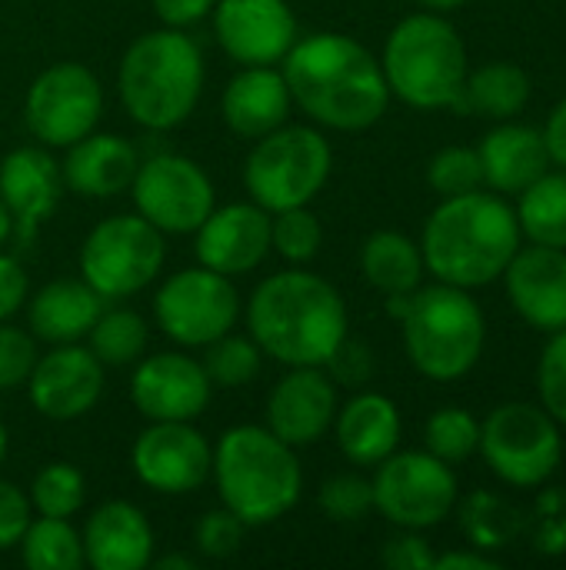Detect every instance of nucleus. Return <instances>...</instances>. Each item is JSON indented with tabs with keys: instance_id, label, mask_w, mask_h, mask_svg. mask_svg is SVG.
Here are the masks:
<instances>
[{
	"instance_id": "8fccbe9b",
	"label": "nucleus",
	"mask_w": 566,
	"mask_h": 570,
	"mask_svg": "<svg viewBox=\"0 0 566 570\" xmlns=\"http://www.w3.org/2000/svg\"><path fill=\"white\" fill-rule=\"evenodd\" d=\"M544 144H547L550 160L566 170V100H560L557 110L550 114V120L544 127Z\"/></svg>"
},
{
	"instance_id": "58836bf2",
	"label": "nucleus",
	"mask_w": 566,
	"mask_h": 570,
	"mask_svg": "<svg viewBox=\"0 0 566 570\" xmlns=\"http://www.w3.org/2000/svg\"><path fill=\"white\" fill-rule=\"evenodd\" d=\"M427 180L440 197H460L470 190H480L484 184V167H480V154L470 147H444L430 167H427Z\"/></svg>"
},
{
	"instance_id": "20e7f679",
	"label": "nucleus",
	"mask_w": 566,
	"mask_h": 570,
	"mask_svg": "<svg viewBox=\"0 0 566 570\" xmlns=\"http://www.w3.org/2000/svg\"><path fill=\"white\" fill-rule=\"evenodd\" d=\"M123 110L143 130L180 127L203 94L200 47L173 27L137 37L117 73Z\"/></svg>"
},
{
	"instance_id": "f704fd0d",
	"label": "nucleus",
	"mask_w": 566,
	"mask_h": 570,
	"mask_svg": "<svg viewBox=\"0 0 566 570\" xmlns=\"http://www.w3.org/2000/svg\"><path fill=\"white\" fill-rule=\"evenodd\" d=\"M87 501V481L73 464H47L30 484V508L40 518H73Z\"/></svg>"
},
{
	"instance_id": "412c9836",
	"label": "nucleus",
	"mask_w": 566,
	"mask_h": 570,
	"mask_svg": "<svg viewBox=\"0 0 566 570\" xmlns=\"http://www.w3.org/2000/svg\"><path fill=\"white\" fill-rule=\"evenodd\" d=\"M514 311L537 331L566 327V250L534 244L517 250L504 271Z\"/></svg>"
},
{
	"instance_id": "ddd939ff",
	"label": "nucleus",
	"mask_w": 566,
	"mask_h": 570,
	"mask_svg": "<svg viewBox=\"0 0 566 570\" xmlns=\"http://www.w3.org/2000/svg\"><path fill=\"white\" fill-rule=\"evenodd\" d=\"M103 114V87L83 63L47 67L27 90L23 120L43 147H70L93 134Z\"/></svg>"
},
{
	"instance_id": "9b49d317",
	"label": "nucleus",
	"mask_w": 566,
	"mask_h": 570,
	"mask_svg": "<svg viewBox=\"0 0 566 570\" xmlns=\"http://www.w3.org/2000/svg\"><path fill=\"white\" fill-rule=\"evenodd\" d=\"M374 508L404 531H424L440 524L457 504V478L450 464L430 451L390 454L377 464Z\"/></svg>"
},
{
	"instance_id": "c85d7f7f",
	"label": "nucleus",
	"mask_w": 566,
	"mask_h": 570,
	"mask_svg": "<svg viewBox=\"0 0 566 570\" xmlns=\"http://www.w3.org/2000/svg\"><path fill=\"white\" fill-rule=\"evenodd\" d=\"M360 267L370 287L380 294H414L424 281V254L420 247L397 234V230H377L360 254Z\"/></svg>"
},
{
	"instance_id": "5701e85b",
	"label": "nucleus",
	"mask_w": 566,
	"mask_h": 570,
	"mask_svg": "<svg viewBox=\"0 0 566 570\" xmlns=\"http://www.w3.org/2000/svg\"><path fill=\"white\" fill-rule=\"evenodd\" d=\"M83 561L93 570H143L153 561V531L130 501L100 504L83 528Z\"/></svg>"
},
{
	"instance_id": "79ce46f5",
	"label": "nucleus",
	"mask_w": 566,
	"mask_h": 570,
	"mask_svg": "<svg viewBox=\"0 0 566 570\" xmlns=\"http://www.w3.org/2000/svg\"><path fill=\"white\" fill-rule=\"evenodd\" d=\"M37 341L33 334L0 321V394L17 391L27 384L33 364H37Z\"/></svg>"
},
{
	"instance_id": "aec40b11",
	"label": "nucleus",
	"mask_w": 566,
	"mask_h": 570,
	"mask_svg": "<svg viewBox=\"0 0 566 570\" xmlns=\"http://www.w3.org/2000/svg\"><path fill=\"white\" fill-rule=\"evenodd\" d=\"M267 428L290 448L317 444L337 417V387L320 367H290L267 397Z\"/></svg>"
},
{
	"instance_id": "423d86ee",
	"label": "nucleus",
	"mask_w": 566,
	"mask_h": 570,
	"mask_svg": "<svg viewBox=\"0 0 566 570\" xmlns=\"http://www.w3.org/2000/svg\"><path fill=\"white\" fill-rule=\"evenodd\" d=\"M380 67L390 94L417 110L454 107L467 83L464 40L437 13L404 17L387 37Z\"/></svg>"
},
{
	"instance_id": "4c0bfd02",
	"label": "nucleus",
	"mask_w": 566,
	"mask_h": 570,
	"mask_svg": "<svg viewBox=\"0 0 566 570\" xmlns=\"http://www.w3.org/2000/svg\"><path fill=\"white\" fill-rule=\"evenodd\" d=\"M517 514L504 504V501H497V498H490V494H477V498H470L467 504H464V531H467V538L477 544V548H484V551H497V548H507V541L514 538V531H517V521H514Z\"/></svg>"
},
{
	"instance_id": "1a4fd4ad",
	"label": "nucleus",
	"mask_w": 566,
	"mask_h": 570,
	"mask_svg": "<svg viewBox=\"0 0 566 570\" xmlns=\"http://www.w3.org/2000/svg\"><path fill=\"white\" fill-rule=\"evenodd\" d=\"M163 234L140 214L100 220L80 247V274L103 301H123L157 281L163 271Z\"/></svg>"
},
{
	"instance_id": "7ed1b4c3",
	"label": "nucleus",
	"mask_w": 566,
	"mask_h": 570,
	"mask_svg": "<svg viewBox=\"0 0 566 570\" xmlns=\"http://www.w3.org/2000/svg\"><path fill=\"white\" fill-rule=\"evenodd\" d=\"M520 250L517 210L507 200L470 190L444 197V204L424 224V267L440 281L464 291L487 287L504 277L510 257Z\"/></svg>"
},
{
	"instance_id": "393cba45",
	"label": "nucleus",
	"mask_w": 566,
	"mask_h": 570,
	"mask_svg": "<svg viewBox=\"0 0 566 570\" xmlns=\"http://www.w3.org/2000/svg\"><path fill=\"white\" fill-rule=\"evenodd\" d=\"M294 107L290 87L280 70L274 67H244L224 87V120L237 137L260 140L264 134L287 124Z\"/></svg>"
},
{
	"instance_id": "473e14b6",
	"label": "nucleus",
	"mask_w": 566,
	"mask_h": 570,
	"mask_svg": "<svg viewBox=\"0 0 566 570\" xmlns=\"http://www.w3.org/2000/svg\"><path fill=\"white\" fill-rule=\"evenodd\" d=\"M87 337H90V351L103 367H127L147 351L150 334H147V321L137 311L113 307L97 317Z\"/></svg>"
},
{
	"instance_id": "3c124183",
	"label": "nucleus",
	"mask_w": 566,
	"mask_h": 570,
	"mask_svg": "<svg viewBox=\"0 0 566 570\" xmlns=\"http://www.w3.org/2000/svg\"><path fill=\"white\" fill-rule=\"evenodd\" d=\"M434 570H500L494 558H484L477 551H454L434 561Z\"/></svg>"
},
{
	"instance_id": "e433bc0d",
	"label": "nucleus",
	"mask_w": 566,
	"mask_h": 570,
	"mask_svg": "<svg viewBox=\"0 0 566 570\" xmlns=\"http://www.w3.org/2000/svg\"><path fill=\"white\" fill-rule=\"evenodd\" d=\"M320 244H324L320 220L307 207H287V210L274 214V220H270V247L284 261H290L297 267L310 264L317 257Z\"/></svg>"
},
{
	"instance_id": "6e6d98bb",
	"label": "nucleus",
	"mask_w": 566,
	"mask_h": 570,
	"mask_svg": "<svg viewBox=\"0 0 566 570\" xmlns=\"http://www.w3.org/2000/svg\"><path fill=\"white\" fill-rule=\"evenodd\" d=\"M7 448H10V441H7V428H3V421H0V464H3V458H7Z\"/></svg>"
},
{
	"instance_id": "bb28decb",
	"label": "nucleus",
	"mask_w": 566,
	"mask_h": 570,
	"mask_svg": "<svg viewBox=\"0 0 566 570\" xmlns=\"http://www.w3.org/2000/svg\"><path fill=\"white\" fill-rule=\"evenodd\" d=\"M334 428L344 458L360 468H377L400 444V411L390 397L374 391L350 397L337 411Z\"/></svg>"
},
{
	"instance_id": "c03bdc74",
	"label": "nucleus",
	"mask_w": 566,
	"mask_h": 570,
	"mask_svg": "<svg viewBox=\"0 0 566 570\" xmlns=\"http://www.w3.org/2000/svg\"><path fill=\"white\" fill-rule=\"evenodd\" d=\"M324 367L330 371V381H337L344 387H364L374 377V351L364 341L344 337Z\"/></svg>"
},
{
	"instance_id": "864d4df0",
	"label": "nucleus",
	"mask_w": 566,
	"mask_h": 570,
	"mask_svg": "<svg viewBox=\"0 0 566 570\" xmlns=\"http://www.w3.org/2000/svg\"><path fill=\"white\" fill-rule=\"evenodd\" d=\"M10 234H13V217H10V210H7V204L0 200V247L10 240Z\"/></svg>"
},
{
	"instance_id": "a878e982",
	"label": "nucleus",
	"mask_w": 566,
	"mask_h": 570,
	"mask_svg": "<svg viewBox=\"0 0 566 570\" xmlns=\"http://www.w3.org/2000/svg\"><path fill=\"white\" fill-rule=\"evenodd\" d=\"M477 154L484 167V184H490L497 194H524L537 177L550 170L544 134L520 124L494 127L480 140Z\"/></svg>"
},
{
	"instance_id": "a18cd8bd",
	"label": "nucleus",
	"mask_w": 566,
	"mask_h": 570,
	"mask_svg": "<svg viewBox=\"0 0 566 570\" xmlns=\"http://www.w3.org/2000/svg\"><path fill=\"white\" fill-rule=\"evenodd\" d=\"M27 524H30V498L17 484L0 478V551L17 548Z\"/></svg>"
},
{
	"instance_id": "37998d69",
	"label": "nucleus",
	"mask_w": 566,
	"mask_h": 570,
	"mask_svg": "<svg viewBox=\"0 0 566 570\" xmlns=\"http://www.w3.org/2000/svg\"><path fill=\"white\" fill-rule=\"evenodd\" d=\"M244 531H247V524H244L234 511L217 508V511H207V514L200 518V524H197V531H193V541H197V551H200L203 558L224 561V558H230V554L240 551Z\"/></svg>"
},
{
	"instance_id": "b1692460",
	"label": "nucleus",
	"mask_w": 566,
	"mask_h": 570,
	"mask_svg": "<svg viewBox=\"0 0 566 570\" xmlns=\"http://www.w3.org/2000/svg\"><path fill=\"white\" fill-rule=\"evenodd\" d=\"M140 167L137 147L120 134H87L67 147V160L60 164L63 184L80 197H117L130 190Z\"/></svg>"
},
{
	"instance_id": "c9c22d12",
	"label": "nucleus",
	"mask_w": 566,
	"mask_h": 570,
	"mask_svg": "<svg viewBox=\"0 0 566 570\" xmlns=\"http://www.w3.org/2000/svg\"><path fill=\"white\" fill-rule=\"evenodd\" d=\"M424 441L427 451L444 464H460L480 448V424L474 421V414L460 407H444L427 421Z\"/></svg>"
},
{
	"instance_id": "de8ad7c7",
	"label": "nucleus",
	"mask_w": 566,
	"mask_h": 570,
	"mask_svg": "<svg viewBox=\"0 0 566 570\" xmlns=\"http://www.w3.org/2000/svg\"><path fill=\"white\" fill-rule=\"evenodd\" d=\"M27 304V271L17 257L0 254V321H10Z\"/></svg>"
},
{
	"instance_id": "603ef678",
	"label": "nucleus",
	"mask_w": 566,
	"mask_h": 570,
	"mask_svg": "<svg viewBox=\"0 0 566 570\" xmlns=\"http://www.w3.org/2000/svg\"><path fill=\"white\" fill-rule=\"evenodd\" d=\"M157 570H193L197 568V561L193 558H183V554H167V558H160V561H150Z\"/></svg>"
},
{
	"instance_id": "7c9ffc66",
	"label": "nucleus",
	"mask_w": 566,
	"mask_h": 570,
	"mask_svg": "<svg viewBox=\"0 0 566 570\" xmlns=\"http://www.w3.org/2000/svg\"><path fill=\"white\" fill-rule=\"evenodd\" d=\"M520 234H527L534 244L560 247L566 250V170L537 177L517 207Z\"/></svg>"
},
{
	"instance_id": "cd10ccee",
	"label": "nucleus",
	"mask_w": 566,
	"mask_h": 570,
	"mask_svg": "<svg viewBox=\"0 0 566 570\" xmlns=\"http://www.w3.org/2000/svg\"><path fill=\"white\" fill-rule=\"evenodd\" d=\"M103 314V297L87 281H53L30 301V331L47 344H77Z\"/></svg>"
},
{
	"instance_id": "09e8293b",
	"label": "nucleus",
	"mask_w": 566,
	"mask_h": 570,
	"mask_svg": "<svg viewBox=\"0 0 566 570\" xmlns=\"http://www.w3.org/2000/svg\"><path fill=\"white\" fill-rule=\"evenodd\" d=\"M150 3H153V13L160 17L163 27L183 30V27L200 23L203 17H210L217 0H150Z\"/></svg>"
},
{
	"instance_id": "f257e3e1",
	"label": "nucleus",
	"mask_w": 566,
	"mask_h": 570,
	"mask_svg": "<svg viewBox=\"0 0 566 570\" xmlns=\"http://www.w3.org/2000/svg\"><path fill=\"white\" fill-rule=\"evenodd\" d=\"M284 80L294 104L320 127L367 130L390 104L380 60L347 33H314L284 57Z\"/></svg>"
},
{
	"instance_id": "6ab92c4d",
	"label": "nucleus",
	"mask_w": 566,
	"mask_h": 570,
	"mask_svg": "<svg viewBox=\"0 0 566 570\" xmlns=\"http://www.w3.org/2000/svg\"><path fill=\"white\" fill-rule=\"evenodd\" d=\"M193 234L200 267H210L224 277L250 274L270 254V214L254 200L214 207Z\"/></svg>"
},
{
	"instance_id": "f03ea898",
	"label": "nucleus",
	"mask_w": 566,
	"mask_h": 570,
	"mask_svg": "<svg viewBox=\"0 0 566 570\" xmlns=\"http://www.w3.org/2000/svg\"><path fill=\"white\" fill-rule=\"evenodd\" d=\"M250 337L287 367H324L347 337V304L340 291L310 271L267 277L247 304Z\"/></svg>"
},
{
	"instance_id": "9d476101",
	"label": "nucleus",
	"mask_w": 566,
	"mask_h": 570,
	"mask_svg": "<svg viewBox=\"0 0 566 570\" xmlns=\"http://www.w3.org/2000/svg\"><path fill=\"white\" fill-rule=\"evenodd\" d=\"M487 468L514 488H540L560 468L557 421L537 404H500L480 424V448Z\"/></svg>"
},
{
	"instance_id": "0eeeda50",
	"label": "nucleus",
	"mask_w": 566,
	"mask_h": 570,
	"mask_svg": "<svg viewBox=\"0 0 566 570\" xmlns=\"http://www.w3.org/2000/svg\"><path fill=\"white\" fill-rule=\"evenodd\" d=\"M400 324L410 364L430 381H457L470 374L487 341L484 311L454 284L417 287Z\"/></svg>"
},
{
	"instance_id": "6e6552de",
	"label": "nucleus",
	"mask_w": 566,
	"mask_h": 570,
	"mask_svg": "<svg viewBox=\"0 0 566 570\" xmlns=\"http://www.w3.org/2000/svg\"><path fill=\"white\" fill-rule=\"evenodd\" d=\"M334 154L327 137L307 124L264 134L244 160V187L267 214L307 207L327 184Z\"/></svg>"
},
{
	"instance_id": "2eb2a0df",
	"label": "nucleus",
	"mask_w": 566,
	"mask_h": 570,
	"mask_svg": "<svg viewBox=\"0 0 566 570\" xmlns=\"http://www.w3.org/2000/svg\"><path fill=\"white\" fill-rule=\"evenodd\" d=\"M130 464L140 484L160 494H190L214 471V448L190 421H153L133 444Z\"/></svg>"
},
{
	"instance_id": "a211bd4d",
	"label": "nucleus",
	"mask_w": 566,
	"mask_h": 570,
	"mask_svg": "<svg viewBox=\"0 0 566 570\" xmlns=\"http://www.w3.org/2000/svg\"><path fill=\"white\" fill-rule=\"evenodd\" d=\"M27 387L30 404L47 421H77L93 411L103 394V364L90 347L53 344L50 354L37 357Z\"/></svg>"
},
{
	"instance_id": "5fc2aeb1",
	"label": "nucleus",
	"mask_w": 566,
	"mask_h": 570,
	"mask_svg": "<svg viewBox=\"0 0 566 570\" xmlns=\"http://www.w3.org/2000/svg\"><path fill=\"white\" fill-rule=\"evenodd\" d=\"M417 3H424V7H430V10H454V7H460V3H467V0H417Z\"/></svg>"
},
{
	"instance_id": "c756f323",
	"label": "nucleus",
	"mask_w": 566,
	"mask_h": 570,
	"mask_svg": "<svg viewBox=\"0 0 566 570\" xmlns=\"http://www.w3.org/2000/svg\"><path fill=\"white\" fill-rule=\"evenodd\" d=\"M530 100V77L510 63V60H494L474 70L464 83V94L454 100V107L477 110L490 120H507L517 117Z\"/></svg>"
},
{
	"instance_id": "dca6fc26",
	"label": "nucleus",
	"mask_w": 566,
	"mask_h": 570,
	"mask_svg": "<svg viewBox=\"0 0 566 570\" xmlns=\"http://www.w3.org/2000/svg\"><path fill=\"white\" fill-rule=\"evenodd\" d=\"M210 13L217 43L244 67H274L297 43V17L287 0H217Z\"/></svg>"
},
{
	"instance_id": "4468645a",
	"label": "nucleus",
	"mask_w": 566,
	"mask_h": 570,
	"mask_svg": "<svg viewBox=\"0 0 566 570\" xmlns=\"http://www.w3.org/2000/svg\"><path fill=\"white\" fill-rule=\"evenodd\" d=\"M130 194L137 214L160 234H193L217 207L207 170L180 154H157L140 164Z\"/></svg>"
},
{
	"instance_id": "f3484780",
	"label": "nucleus",
	"mask_w": 566,
	"mask_h": 570,
	"mask_svg": "<svg viewBox=\"0 0 566 570\" xmlns=\"http://www.w3.org/2000/svg\"><path fill=\"white\" fill-rule=\"evenodd\" d=\"M210 394L203 364L180 351L143 357L130 381V401L147 421H193L207 411Z\"/></svg>"
},
{
	"instance_id": "a19ab883",
	"label": "nucleus",
	"mask_w": 566,
	"mask_h": 570,
	"mask_svg": "<svg viewBox=\"0 0 566 570\" xmlns=\"http://www.w3.org/2000/svg\"><path fill=\"white\" fill-rule=\"evenodd\" d=\"M537 387H540L544 411L557 424H566V327L564 331H554L550 344L540 354Z\"/></svg>"
},
{
	"instance_id": "2f4dec72",
	"label": "nucleus",
	"mask_w": 566,
	"mask_h": 570,
	"mask_svg": "<svg viewBox=\"0 0 566 570\" xmlns=\"http://www.w3.org/2000/svg\"><path fill=\"white\" fill-rule=\"evenodd\" d=\"M20 561L30 570H77L83 564V538L67 518H37L20 538Z\"/></svg>"
},
{
	"instance_id": "f8f14e48",
	"label": "nucleus",
	"mask_w": 566,
	"mask_h": 570,
	"mask_svg": "<svg viewBox=\"0 0 566 570\" xmlns=\"http://www.w3.org/2000/svg\"><path fill=\"white\" fill-rule=\"evenodd\" d=\"M153 317L170 341L183 347H207L237 327L240 294L230 277L210 267L180 271L157 291Z\"/></svg>"
},
{
	"instance_id": "ea45409f",
	"label": "nucleus",
	"mask_w": 566,
	"mask_h": 570,
	"mask_svg": "<svg viewBox=\"0 0 566 570\" xmlns=\"http://www.w3.org/2000/svg\"><path fill=\"white\" fill-rule=\"evenodd\" d=\"M317 504L337 524H357L374 511V484L360 474H337L320 484Z\"/></svg>"
},
{
	"instance_id": "4be33fe9",
	"label": "nucleus",
	"mask_w": 566,
	"mask_h": 570,
	"mask_svg": "<svg viewBox=\"0 0 566 570\" xmlns=\"http://www.w3.org/2000/svg\"><path fill=\"white\" fill-rule=\"evenodd\" d=\"M63 187V170L47 147H17L0 160V200L23 237L60 207Z\"/></svg>"
},
{
	"instance_id": "72a5a7b5",
	"label": "nucleus",
	"mask_w": 566,
	"mask_h": 570,
	"mask_svg": "<svg viewBox=\"0 0 566 570\" xmlns=\"http://www.w3.org/2000/svg\"><path fill=\"white\" fill-rule=\"evenodd\" d=\"M260 361H264V351L257 347L254 337L224 334V337H217L214 344L203 347L200 364H203L214 387L234 391V387L250 384L260 374Z\"/></svg>"
},
{
	"instance_id": "49530a36",
	"label": "nucleus",
	"mask_w": 566,
	"mask_h": 570,
	"mask_svg": "<svg viewBox=\"0 0 566 570\" xmlns=\"http://www.w3.org/2000/svg\"><path fill=\"white\" fill-rule=\"evenodd\" d=\"M434 561L437 558H434L430 544L417 531L400 534V538L387 541V548H384V564L390 570H434Z\"/></svg>"
},
{
	"instance_id": "39448f33",
	"label": "nucleus",
	"mask_w": 566,
	"mask_h": 570,
	"mask_svg": "<svg viewBox=\"0 0 566 570\" xmlns=\"http://www.w3.org/2000/svg\"><path fill=\"white\" fill-rule=\"evenodd\" d=\"M210 474L217 478L224 508L247 528H264L284 518L300 501L304 488L294 448L260 424L230 428L214 451Z\"/></svg>"
}]
</instances>
